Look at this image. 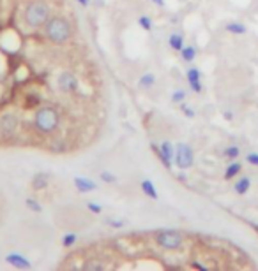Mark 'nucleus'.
I'll list each match as a JSON object with an SVG mask.
<instances>
[{
	"label": "nucleus",
	"instance_id": "31",
	"mask_svg": "<svg viewBox=\"0 0 258 271\" xmlns=\"http://www.w3.org/2000/svg\"><path fill=\"white\" fill-rule=\"evenodd\" d=\"M106 224L112 225V227H124V222L122 220H106Z\"/></svg>",
	"mask_w": 258,
	"mask_h": 271
},
{
	"label": "nucleus",
	"instance_id": "18",
	"mask_svg": "<svg viewBox=\"0 0 258 271\" xmlns=\"http://www.w3.org/2000/svg\"><path fill=\"white\" fill-rule=\"evenodd\" d=\"M180 55H182V60L184 62H193L197 58V48L195 46H184L180 50Z\"/></svg>",
	"mask_w": 258,
	"mask_h": 271
},
{
	"label": "nucleus",
	"instance_id": "29",
	"mask_svg": "<svg viewBox=\"0 0 258 271\" xmlns=\"http://www.w3.org/2000/svg\"><path fill=\"white\" fill-rule=\"evenodd\" d=\"M189 87H191V90H193L195 94H200V92L204 90V85H202V81H197V83H191Z\"/></svg>",
	"mask_w": 258,
	"mask_h": 271
},
{
	"label": "nucleus",
	"instance_id": "27",
	"mask_svg": "<svg viewBox=\"0 0 258 271\" xmlns=\"http://www.w3.org/2000/svg\"><path fill=\"white\" fill-rule=\"evenodd\" d=\"M101 180L105 181V183H113V181H115V176H113L112 173H108V171H103V173H101Z\"/></svg>",
	"mask_w": 258,
	"mask_h": 271
},
{
	"label": "nucleus",
	"instance_id": "24",
	"mask_svg": "<svg viewBox=\"0 0 258 271\" xmlns=\"http://www.w3.org/2000/svg\"><path fill=\"white\" fill-rule=\"evenodd\" d=\"M184 101H186V92H184V90H175V92H173V95H172V102H175V104H182Z\"/></svg>",
	"mask_w": 258,
	"mask_h": 271
},
{
	"label": "nucleus",
	"instance_id": "7",
	"mask_svg": "<svg viewBox=\"0 0 258 271\" xmlns=\"http://www.w3.org/2000/svg\"><path fill=\"white\" fill-rule=\"evenodd\" d=\"M157 153H159V157H161V162H163V164L170 169L172 164H173V159H175V150H173V144L170 143V141H163V143L159 144V150H157Z\"/></svg>",
	"mask_w": 258,
	"mask_h": 271
},
{
	"label": "nucleus",
	"instance_id": "23",
	"mask_svg": "<svg viewBox=\"0 0 258 271\" xmlns=\"http://www.w3.org/2000/svg\"><path fill=\"white\" fill-rule=\"evenodd\" d=\"M75 243H76V235H75V233H68V235L62 238V245H64L66 248L73 247Z\"/></svg>",
	"mask_w": 258,
	"mask_h": 271
},
{
	"label": "nucleus",
	"instance_id": "17",
	"mask_svg": "<svg viewBox=\"0 0 258 271\" xmlns=\"http://www.w3.org/2000/svg\"><path fill=\"white\" fill-rule=\"evenodd\" d=\"M168 44L172 46V50L180 51L184 48V37L180 34H172L170 37H168Z\"/></svg>",
	"mask_w": 258,
	"mask_h": 271
},
{
	"label": "nucleus",
	"instance_id": "19",
	"mask_svg": "<svg viewBox=\"0 0 258 271\" xmlns=\"http://www.w3.org/2000/svg\"><path fill=\"white\" fill-rule=\"evenodd\" d=\"M186 78H187V83H197V81H202V70L197 69V67H191L187 69L186 72Z\"/></svg>",
	"mask_w": 258,
	"mask_h": 271
},
{
	"label": "nucleus",
	"instance_id": "20",
	"mask_svg": "<svg viewBox=\"0 0 258 271\" xmlns=\"http://www.w3.org/2000/svg\"><path fill=\"white\" fill-rule=\"evenodd\" d=\"M154 85H156V76H154V74L147 72L140 78V87L142 88H150V87H154Z\"/></svg>",
	"mask_w": 258,
	"mask_h": 271
},
{
	"label": "nucleus",
	"instance_id": "15",
	"mask_svg": "<svg viewBox=\"0 0 258 271\" xmlns=\"http://www.w3.org/2000/svg\"><path fill=\"white\" fill-rule=\"evenodd\" d=\"M140 187H142V192L149 199H157V190H156V187H154V183L150 180H143Z\"/></svg>",
	"mask_w": 258,
	"mask_h": 271
},
{
	"label": "nucleus",
	"instance_id": "2",
	"mask_svg": "<svg viewBox=\"0 0 258 271\" xmlns=\"http://www.w3.org/2000/svg\"><path fill=\"white\" fill-rule=\"evenodd\" d=\"M58 122H60V117H58L57 109L50 106H44L41 109H38L34 117V125L39 132L43 134H51L55 129L58 127Z\"/></svg>",
	"mask_w": 258,
	"mask_h": 271
},
{
	"label": "nucleus",
	"instance_id": "12",
	"mask_svg": "<svg viewBox=\"0 0 258 271\" xmlns=\"http://www.w3.org/2000/svg\"><path fill=\"white\" fill-rule=\"evenodd\" d=\"M48 181H50V174H48V173L34 174V178H32V188H34V190H41V188H46L48 187Z\"/></svg>",
	"mask_w": 258,
	"mask_h": 271
},
{
	"label": "nucleus",
	"instance_id": "3",
	"mask_svg": "<svg viewBox=\"0 0 258 271\" xmlns=\"http://www.w3.org/2000/svg\"><path fill=\"white\" fill-rule=\"evenodd\" d=\"M48 20H50V7H48V4L41 2V0L28 4L27 11H25V21H27L28 27L39 28L43 25H46Z\"/></svg>",
	"mask_w": 258,
	"mask_h": 271
},
{
	"label": "nucleus",
	"instance_id": "21",
	"mask_svg": "<svg viewBox=\"0 0 258 271\" xmlns=\"http://www.w3.org/2000/svg\"><path fill=\"white\" fill-rule=\"evenodd\" d=\"M138 25L143 28V30H147V32H149V30H152V20H150L149 16H145V14L138 18Z\"/></svg>",
	"mask_w": 258,
	"mask_h": 271
},
{
	"label": "nucleus",
	"instance_id": "1",
	"mask_svg": "<svg viewBox=\"0 0 258 271\" xmlns=\"http://www.w3.org/2000/svg\"><path fill=\"white\" fill-rule=\"evenodd\" d=\"M46 37L55 44H64L71 39V25L66 18L62 16H53L46 21Z\"/></svg>",
	"mask_w": 258,
	"mask_h": 271
},
{
	"label": "nucleus",
	"instance_id": "22",
	"mask_svg": "<svg viewBox=\"0 0 258 271\" xmlns=\"http://www.w3.org/2000/svg\"><path fill=\"white\" fill-rule=\"evenodd\" d=\"M25 204H27L28 210H32L34 213H41V211H43V206H41V204H39L38 201H36V199H30V198H28L27 201H25Z\"/></svg>",
	"mask_w": 258,
	"mask_h": 271
},
{
	"label": "nucleus",
	"instance_id": "13",
	"mask_svg": "<svg viewBox=\"0 0 258 271\" xmlns=\"http://www.w3.org/2000/svg\"><path fill=\"white\" fill-rule=\"evenodd\" d=\"M224 30L230 32V34H234V35H244L246 32H248V28H246V25L241 23V21H230V23H227Z\"/></svg>",
	"mask_w": 258,
	"mask_h": 271
},
{
	"label": "nucleus",
	"instance_id": "10",
	"mask_svg": "<svg viewBox=\"0 0 258 271\" xmlns=\"http://www.w3.org/2000/svg\"><path fill=\"white\" fill-rule=\"evenodd\" d=\"M16 127H18V120L13 114H4V117L0 118V129H2L4 132H7V134L16 131Z\"/></svg>",
	"mask_w": 258,
	"mask_h": 271
},
{
	"label": "nucleus",
	"instance_id": "9",
	"mask_svg": "<svg viewBox=\"0 0 258 271\" xmlns=\"http://www.w3.org/2000/svg\"><path fill=\"white\" fill-rule=\"evenodd\" d=\"M75 187L78 192H82V194H87V192H94L95 188H98V183L92 180H88V178H83V176H76L75 178Z\"/></svg>",
	"mask_w": 258,
	"mask_h": 271
},
{
	"label": "nucleus",
	"instance_id": "16",
	"mask_svg": "<svg viewBox=\"0 0 258 271\" xmlns=\"http://www.w3.org/2000/svg\"><path fill=\"white\" fill-rule=\"evenodd\" d=\"M223 155L228 159V161H237V159L241 157V148H239L237 144H230V146L224 148Z\"/></svg>",
	"mask_w": 258,
	"mask_h": 271
},
{
	"label": "nucleus",
	"instance_id": "5",
	"mask_svg": "<svg viewBox=\"0 0 258 271\" xmlns=\"http://www.w3.org/2000/svg\"><path fill=\"white\" fill-rule=\"evenodd\" d=\"M173 162H175V166L180 171L189 169L191 166L195 164V153H193V150H191L189 144H186V143L177 144L175 146V159H173Z\"/></svg>",
	"mask_w": 258,
	"mask_h": 271
},
{
	"label": "nucleus",
	"instance_id": "8",
	"mask_svg": "<svg viewBox=\"0 0 258 271\" xmlns=\"http://www.w3.org/2000/svg\"><path fill=\"white\" fill-rule=\"evenodd\" d=\"M6 261H7V264H11L13 268H16V269H30L32 268V262L28 261L25 255L16 254V252H13V254L7 255Z\"/></svg>",
	"mask_w": 258,
	"mask_h": 271
},
{
	"label": "nucleus",
	"instance_id": "25",
	"mask_svg": "<svg viewBox=\"0 0 258 271\" xmlns=\"http://www.w3.org/2000/svg\"><path fill=\"white\" fill-rule=\"evenodd\" d=\"M83 268H85V269H105L106 266L103 264V262H99V261H87L85 264H83Z\"/></svg>",
	"mask_w": 258,
	"mask_h": 271
},
{
	"label": "nucleus",
	"instance_id": "26",
	"mask_svg": "<svg viewBox=\"0 0 258 271\" xmlns=\"http://www.w3.org/2000/svg\"><path fill=\"white\" fill-rule=\"evenodd\" d=\"M246 162L251 166H255V168H258V153L256 151H251V153L246 155Z\"/></svg>",
	"mask_w": 258,
	"mask_h": 271
},
{
	"label": "nucleus",
	"instance_id": "33",
	"mask_svg": "<svg viewBox=\"0 0 258 271\" xmlns=\"http://www.w3.org/2000/svg\"><path fill=\"white\" fill-rule=\"evenodd\" d=\"M224 118H227V120H232V118H234V114H232L230 111H227V113H224Z\"/></svg>",
	"mask_w": 258,
	"mask_h": 271
},
{
	"label": "nucleus",
	"instance_id": "28",
	"mask_svg": "<svg viewBox=\"0 0 258 271\" xmlns=\"http://www.w3.org/2000/svg\"><path fill=\"white\" fill-rule=\"evenodd\" d=\"M87 208L92 211V213H95V215H99V213H101V211H103V208L99 206V204H95V203H88V204H87Z\"/></svg>",
	"mask_w": 258,
	"mask_h": 271
},
{
	"label": "nucleus",
	"instance_id": "34",
	"mask_svg": "<svg viewBox=\"0 0 258 271\" xmlns=\"http://www.w3.org/2000/svg\"><path fill=\"white\" fill-rule=\"evenodd\" d=\"M154 4H157V6H165V0H152Z\"/></svg>",
	"mask_w": 258,
	"mask_h": 271
},
{
	"label": "nucleus",
	"instance_id": "6",
	"mask_svg": "<svg viewBox=\"0 0 258 271\" xmlns=\"http://www.w3.org/2000/svg\"><path fill=\"white\" fill-rule=\"evenodd\" d=\"M57 85L64 94H73V92H76V88H78V78L73 72H69V70H66V72H62L60 76L57 78Z\"/></svg>",
	"mask_w": 258,
	"mask_h": 271
},
{
	"label": "nucleus",
	"instance_id": "4",
	"mask_svg": "<svg viewBox=\"0 0 258 271\" xmlns=\"http://www.w3.org/2000/svg\"><path fill=\"white\" fill-rule=\"evenodd\" d=\"M154 238H156L157 247H161L163 250L168 252L180 250L184 245V236L179 231H173V229H163V231H159Z\"/></svg>",
	"mask_w": 258,
	"mask_h": 271
},
{
	"label": "nucleus",
	"instance_id": "11",
	"mask_svg": "<svg viewBox=\"0 0 258 271\" xmlns=\"http://www.w3.org/2000/svg\"><path fill=\"white\" fill-rule=\"evenodd\" d=\"M249 188H251V180H249L248 176H241L234 183V190H235V194H239V196L248 194Z\"/></svg>",
	"mask_w": 258,
	"mask_h": 271
},
{
	"label": "nucleus",
	"instance_id": "30",
	"mask_svg": "<svg viewBox=\"0 0 258 271\" xmlns=\"http://www.w3.org/2000/svg\"><path fill=\"white\" fill-rule=\"evenodd\" d=\"M180 109H182L184 113L187 114V118H193V117H195V111L191 109V107H187V106H186V104H184V102L180 104Z\"/></svg>",
	"mask_w": 258,
	"mask_h": 271
},
{
	"label": "nucleus",
	"instance_id": "14",
	"mask_svg": "<svg viewBox=\"0 0 258 271\" xmlns=\"http://www.w3.org/2000/svg\"><path fill=\"white\" fill-rule=\"evenodd\" d=\"M242 171V164L241 162H237V161H232L230 162V166H228L227 169H224V180H234L235 176H237L239 173Z\"/></svg>",
	"mask_w": 258,
	"mask_h": 271
},
{
	"label": "nucleus",
	"instance_id": "32",
	"mask_svg": "<svg viewBox=\"0 0 258 271\" xmlns=\"http://www.w3.org/2000/svg\"><path fill=\"white\" fill-rule=\"evenodd\" d=\"M76 2L80 4V6H83V7H87L88 4H90V0H76Z\"/></svg>",
	"mask_w": 258,
	"mask_h": 271
}]
</instances>
